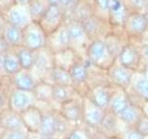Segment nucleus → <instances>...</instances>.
Segmentation results:
<instances>
[{
  "mask_svg": "<svg viewBox=\"0 0 148 139\" xmlns=\"http://www.w3.org/2000/svg\"><path fill=\"white\" fill-rule=\"evenodd\" d=\"M22 45L32 51H36L46 46L47 34L42 29L38 22L32 21L22 29Z\"/></svg>",
  "mask_w": 148,
  "mask_h": 139,
  "instance_id": "f257e3e1",
  "label": "nucleus"
},
{
  "mask_svg": "<svg viewBox=\"0 0 148 139\" xmlns=\"http://www.w3.org/2000/svg\"><path fill=\"white\" fill-rule=\"evenodd\" d=\"M64 18L65 14L61 6L50 5L38 23L42 29L45 32V34L48 35L63 24Z\"/></svg>",
  "mask_w": 148,
  "mask_h": 139,
  "instance_id": "f03ea898",
  "label": "nucleus"
},
{
  "mask_svg": "<svg viewBox=\"0 0 148 139\" xmlns=\"http://www.w3.org/2000/svg\"><path fill=\"white\" fill-rule=\"evenodd\" d=\"M3 13L8 23H10L21 29H23L32 22L28 5L13 4Z\"/></svg>",
  "mask_w": 148,
  "mask_h": 139,
  "instance_id": "7ed1b4c3",
  "label": "nucleus"
},
{
  "mask_svg": "<svg viewBox=\"0 0 148 139\" xmlns=\"http://www.w3.org/2000/svg\"><path fill=\"white\" fill-rule=\"evenodd\" d=\"M69 45L71 41H69L67 25H65L64 23L58 29L47 35L46 46L54 53L69 48Z\"/></svg>",
  "mask_w": 148,
  "mask_h": 139,
  "instance_id": "20e7f679",
  "label": "nucleus"
},
{
  "mask_svg": "<svg viewBox=\"0 0 148 139\" xmlns=\"http://www.w3.org/2000/svg\"><path fill=\"white\" fill-rule=\"evenodd\" d=\"M55 67L54 52L47 46L34 51V62L31 70H35L39 72L51 71Z\"/></svg>",
  "mask_w": 148,
  "mask_h": 139,
  "instance_id": "39448f33",
  "label": "nucleus"
},
{
  "mask_svg": "<svg viewBox=\"0 0 148 139\" xmlns=\"http://www.w3.org/2000/svg\"><path fill=\"white\" fill-rule=\"evenodd\" d=\"M13 76V83L16 89L23 91H34L36 86V82L31 70L21 69Z\"/></svg>",
  "mask_w": 148,
  "mask_h": 139,
  "instance_id": "423d86ee",
  "label": "nucleus"
},
{
  "mask_svg": "<svg viewBox=\"0 0 148 139\" xmlns=\"http://www.w3.org/2000/svg\"><path fill=\"white\" fill-rule=\"evenodd\" d=\"M2 37L7 42L10 47H17L22 45L23 42V34L22 29L16 27L10 23H8L4 28Z\"/></svg>",
  "mask_w": 148,
  "mask_h": 139,
  "instance_id": "0eeeda50",
  "label": "nucleus"
},
{
  "mask_svg": "<svg viewBox=\"0 0 148 139\" xmlns=\"http://www.w3.org/2000/svg\"><path fill=\"white\" fill-rule=\"evenodd\" d=\"M20 59L14 47H10L8 52L5 53V70L8 75H14L21 70Z\"/></svg>",
  "mask_w": 148,
  "mask_h": 139,
  "instance_id": "6e6552de",
  "label": "nucleus"
},
{
  "mask_svg": "<svg viewBox=\"0 0 148 139\" xmlns=\"http://www.w3.org/2000/svg\"><path fill=\"white\" fill-rule=\"evenodd\" d=\"M49 6L50 5L47 0H32L28 4V8H29L32 21L38 22L41 18L44 16L45 11L47 10Z\"/></svg>",
  "mask_w": 148,
  "mask_h": 139,
  "instance_id": "1a4fd4ad",
  "label": "nucleus"
},
{
  "mask_svg": "<svg viewBox=\"0 0 148 139\" xmlns=\"http://www.w3.org/2000/svg\"><path fill=\"white\" fill-rule=\"evenodd\" d=\"M15 51L18 55V58L20 59L21 68L24 70H31L34 62V51L25 47L23 45L17 46Z\"/></svg>",
  "mask_w": 148,
  "mask_h": 139,
  "instance_id": "9d476101",
  "label": "nucleus"
},
{
  "mask_svg": "<svg viewBox=\"0 0 148 139\" xmlns=\"http://www.w3.org/2000/svg\"><path fill=\"white\" fill-rule=\"evenodd\" d=\"M31 92L32 91H23L16 89L10 96L12 105L17 109H24L31 101Z\"/></svg>",
  "mask_w": 148,
  "mask_h": 139,
  "instance_id": "9b49d317",
  "label": "nucleus"
},
{
  "mask_svg": "<svg viewBox=\"0 0 148 139\" xmlns=\"http://www.w3.org/2000/svg\"><path fill=\"white\" fill-rule=\"evenodd\" d=\"M67 29L69 36V41H71V45L72 43H75V42L82 41L86 35L80 21H73L69 23V24L67 25Z\"/></svg>",
  "mask_w": 148,
  "mask_h": 139,
  "instance_id": "f8f14e48",
  "label": "nucleus"
},
{
  "mask_svg": "<svg viewBox=\"0 0 148 139\" xmlns=\"http://www.w3.org/2000/svg\"><path fill=\"white\" fill-rule=\"evenodd\" d=\"M51 74H52V78L57 83V85H67L71 81L69 72L61 67L55 66L51 70Z\"/></svg>",
  "mask_w": 148,
  "mask_h": 139,
  "instance_id": "ddd939ff",
  "label": "nucleus"
},
{
  "mask_svg": "<svg viewBox=\"0 0 148 139\" xmlns=\"http://www.w3.org/2000/svg\"><path fill=\"white\" fill-rule=\"evenodd\" d=\"M105 52H106V46L101 42H95V43H92L91 45L89 48L90 57L95 60H98L103 58Z\"/></svg>",
  "mask_w": 148,
  "mask_h": 139,
  "instance_id": "4468645a",
  "label": "nucleus"
},
{
  "mask_svg": "<svg viewBox=\"0 0 148 139\" xmlns=\"http://www.w3.org/2000/svg\"><path fill=\"white\" fill-rule=\"evenodd\" d=\"M69 74H71V80L75 82H82L86 77V69L81 64H74L71 68Z\"/></svg>",
  "mask_w": 148,
  "mask_h": 139,
  "instance_id": "2eb2a0df",
  "label": "nucleus"
},
{
  "mask_svg": "<svg viewBox=\"0 0 148 139\" xmlns=\"http://www.w3.org/2000/svg\"><path fill=\"white\" fill-rule=\"evenodd\" d=\"M146 27V20L143 16L136 15L132 20V28L138 32H142L145 31Z\"/></svg>",
  "mask_w": 148,
  "mask_h": 139,
  "instance_id": "dca6fc26",
  "label": "nucleus"
},
{
  "mask_svg": "<svg viewBox=\"0 0 148 139\" xmlns=\"http://www.w3.org/2000/svg\"><path fill=\"white\" fill-rule=\"evenodd\" d=\"M120 58L124 65H131L135 60V52L131 47H126L123 50Z\"/></svg>",
  "mask_w": 148,
  "mask_h": 139,
  "instance_id": "f3484780",
  "label": "nucleus"
},
{
  "mask_svg": "<svg viewBox=\"0 0 148 139\" xmlns=\"http://www.w3.org/2000/svg\"><path fill=\"white\" fill-rule=\"evenodd\" d=\"M81 24H82L86 34H94L97 29L96 22L91 18H87V19H85V20H83L82 21H81Z\"/></svg>",
  "mask_w": 148,
  "mask_h": 139,
  "instance_id": "a211bd4d",
  "label": "nucleus"
},
{
  "mask_svg": "<svg viewBox=\"0 0 148 139\" xmlns=\"http://www.w3.org/2000/svg\"><path fill=\"white\" fill-rule=\"evenodd\" d=\"M56 128L55 120L51 117H45L42 123V131L45 134L52 133Z\"/></svg>",
  "mask_w": 148,
  "mask_h": 139,
  "instance_id": "6ab92c4d",
  "label": "nucleus"
},
{
  "mask_svg": "<svg viewBox=\"0 0 148 139\" xmlns=\"http://www.w3.org/2000/svg\"><path fill=\"white\" fill-rule=\"evenodd\" d=\"M52 96L58 100H64L67 98L68 93L65 85H56L52 89Z\"/></svg>",
  "mask_w": 148,
  "mask_h": 139,
  "instance_id": "aec40b11",
  "label": "nucleus"
},
{
  "mask_svg": "<svg viewBox=\"0 0 148 139\" xmlns=\"http://www.w3.org/2000/svg\"><path fill=\"white\" fill-rule=\"evenodd\" d=\"M7 126L11 129H18L21 127V120L16 116H9L6 122Z\"/></svg>",
  "mask_w": 148,
  "mask_h": 139,
  "instance_id": "412c9836",
  "label": "nucleus"
},
{
  "mask_svg": "<svg viewBox=\"0 0 148 139\" xmlns=\"http://www.w3.org/2000/svg\"><path fill=\"white\" fill-rule=\"evenodd\" d=\"M78 2L79 0H60V6L63 8V10H66V9L72 10Z\"/></svg>",
  "mask_w": 148,
  "mask_h": 139,
  "instance_id": "4be33fe9",
  "label": "nucleus"
},
{
  "mask_svg": "<svg viewBox=\"0 0 148 139\" xmlns=\"http://www.w3.org/2000/svg\"><path fill=\"white\" fill-rule=\"evenodd\" d=\"M115 76L117 77V79L118 80H119V81H123V82H125V81H127L128 79H129V75H128V73L124 71L123 69H121V68H119V69H117L116 70V72H115Z\"/></svg>",
  "mask_w": 148,
  "mask_h": 139,
  "instance_id": "5701e85b",
  "label": "nucleus"
},
{
  "mask_svg": "<svg viewBox=\"0 0 148 139\" xmlns=\"http://www.w3.org/2000/svg\"><path fill=\"white\" fill-rule=\"evenodd\" d=\"M13 4H15L14 0H0V12L6 11Z\"/></svg>",
  "mask_w": 148,
  "mask_h": 139,
  "instance_id": "b1692460",
  "label": "nucleus"
},
{
  "mask_svg": "<svg viewBox=\"0 0 148 139\" xmlns=\"http://www.w3.org/2000/svg\"><path fill=\"white\" fill-rule=\"evenodd\" d=\"M108 7L110 8L111 10L117 12L121 8V3L119 2V0H110L108 3Z\"/></svg>",
  "mask_w": 148,
  "mask_h": 139,
  "instance_id": "393cba45",
  "label": "nucleus"
},
{
  "mask_svg": "<svg viewBox=\"0 0 148 139\" xmlns=\"http://www.w3.org/2000/svg\"><path fill=\"white\" fill-rule=\"evenodd\" d=\"M9 48H10V46L8 45V43L5 41L2 36H0V53L5 54L9 50Z\"/></svg>",
  "mask_w": 148,
  "mask_h": 139,
  "instance_id": "a878e982",
  "label": "nucleus"
},
{
  "mask_svg": "<svg viewBox=\"0 0 148 139\" xmlns=\"http://www.w3.org/2000/svg\"><path fill=\"white\" fill-rule=\"evenodd\" d=\"M137 87L139 88L143 94L148 95V83L145 81H140L137 83Z\"/></svg>",
  "mask_w": 148,
  "mask_h": 139,
  "instance_id": "bb28decb",
  "label": "nucleus"
},
{
  "mask_svg": "<svg viewBox=\"0 0 148 139\" xmlns=\"http://www.w3.org/2000/svg\"><path fill=\"white\" fill-rule=\"evenodd\" d=\"M0 75H8L5 70V54L0 53Z\"/></svg>",
  "mask_w": 148,
  "mask_h": 139,
  "instance_id": "cd10ccee",
  "label": "nucleus"
},
{
  "mask_svg": "<svg viewBox=\"0 0 148 139\" xmlns=\"http://www.w3.org/2000/svg\"><path fill=\"white\" fill-rule=\"evenodd\" d=\"M6 24H7V21H6V18L4 16V13L0 12V36H2L4 28L6 26Z\"/></svg>",
  "mask_w": 148,
  "mask_h": 139,
  "instance_id": "c85d7f7f",
  "label": "nucleus"
},
{
  "mask_svg": "<svg viewBox=\"0 0 148 139\" xmlns=\"http://www.w3.org/2000/svg\"><path fill=\"white\" fill-rule=\"evenodd\" d=\"M96 99H97V101L99 102V103H101L102 105H104V103L106 102V94L104 92H99L98 94L96 95Z\"/></svg>",
  "mask_w": 148,
  "mask_h": 139,
  "instance_id": "c756f323",
  "label": "nucleus"
},
{
  "mask_svg": "<svg viewBox=\"0 0 148 139\" xmlns=\"http://www.w3.org/2000/svg\"><path fill=\"white\" fill-rule=\"evenodd\" d=\"M8 139H25V137L22 136L21 133H12L8 136Z\"/></svg>",
  "mask_w": 148,
  "mask_h": 139,
  "instance_id": "7c9ffc66",
  "label": "nucleus"
},
{
  "mask_svg": "<svg viewBox=\"0 0 148 139\" xmlns=\"http://www.w3.org/2000/svg\"><path fill=\"white\" fill-rule=\"evenodd\" d=\"M98 3H99V6L103 8L106 9V8L108 7V3H109V0H98Z\"/></svg>",
  "mask_w": 148,
  "mask_h": 139,
  "instance_id": "2f4dec72",
  "label": "nucleus"
},
{
  "mask_svg": "<svg viewBox=\"0 0 148 139\" xmlns=\"http://www.w3.org/2000/svg\"><path fill=\"white\" fill-rule=\"evenodd\" d=\"M32 0H14L15 4H18V5H28Z\"/></svg>",
  "mask_w": 148,
  "mask_h": 139,
  "instance_id": "473e14b6",
  "label": "nucleus"
},
{
  "mask_svg": "<svg viewBox=\"0 0 148 139\" xmlns=\"http://www.w3.org/2000/svg\"><path fill=\"white\" fill-rule=\"evenodd\" d=\"M133 4L137 7H142L145 4V0H132Z\"/></svg>",
  "mask_w": 148,
  "mask_h": 139,
  "instance_id": "72a5a7b5",
  "label": "nucleus"
},
{
  "mask_svg": "<svg viewBox=\"0 0 148 139\" xmlns=\"http://www.w3.org/2000/svg\"><path fill=\"white\" fill-rule=\"evenodd\" d=\"M49 5H57V6H60V0H47Z\"/></svg>",
  "mask_w": 148,
  "mask_h": 139,
  "instance_id": "f704fd0d",
  "label": "nucleus"
},
{
  "mask_svg": "<svg viewBox=\"0 0 148 139\" xmlns=\"http://www.w3.org/2000/svg\"><path fill=\"white\" fill-rule=\"evenodd\" d=\"M71 139H82V138H81L80 136H79L78 134H73Z\"/></svg>",
  "mask_w": 148,
  "mask_h": 139,
  "instance_id": "c9c22d12",
  "label": "nucleus"
},
{
  "mask_svg": "<svg viewBox=\"0 0 148 139\" xmlns=\"http://www.w3.org/2000/svg\"><path fill=\"white\" fill-rule=\"evenodd\" d=\"M145 54L147 55V57H148V46H146V48H145Z\"/></svg>",
  "mask_w": 148,
  "mask_h": 139,
  "instance_id": "e433bc0d",
  "label": "nucleus"
},
{
  "mask_svg": "<svg viewBox=\"0 0 148 139\" xmlns=\"http://www.w3.org/2000/svg\"><path fill=\"white\" fill-rule=\"evenodd\" d=\"M147 76H148V69H147Z\"/></svg>",
  "mask_w": 148,
  "mask_h": 139,
  "instance_id": "4c0bfd02",
  "label": "nucleus"
}]
</instances>
